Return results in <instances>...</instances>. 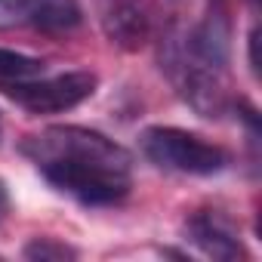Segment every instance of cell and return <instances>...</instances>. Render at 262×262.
<instances>
[{
	"label": "cell",
	"mask_w": 262,
	"mask_h": 262,
	"mask_svg": "<svg viewBox=\"0 0 262 262\" xmlns=\"http://www.w3.org/2000/svg\"><path fill=\"white\" fill-rule=\"evenodd\" d=\"M47 182L86 207L117 204L129 194L133 155L86 126H50L22 142Z\"/></svg>",
	"instance_id": "6da1fadb"
},
{
	"label": "cell",
	"mask_w": 262,
	"mask_h": 262,
	"mask_svg": "<svg viewBox=\"0 0 262 262\" xmlns=\"http://www.w3.org/2000/svg\"><path fill=\"white\" fill-rule=\"evenodd\" d=\"M164 68L170 80L176 83L179 96L201 114V117H219L228 105V90H225V68L201 59L191 53L182 40L179 31H173L164 40Z\"/></svg>",
	"instance_id": "7a4b0ae2"
},
{
	"label": "cell",
	"mask_w": 262,
	"mask_h": 262,
	"mask_svg": "<svg viewBox=\"0 0 262 262\" xmlns=\"http://www.w3.org/2000/svg\"><path fill=\"white\" fill-rule=\"evenodd\" d=\"M142 151L151 164L188 176H213L228 167V151L179 126H148L142 133Z\"/></svg>",
	"instance_id": "3957f363"
},
{
	"label": "cell",
	"mask_w": 262,
	"mask_h": 262,
	"mask_svg": "<svg viewBox=\"0 0 262 262\" xmlns=\"http://www.w3.org/2000/svg\"><path fill=\"white\" fill-rule=\"evenodd\" d=\"M96 86H99V77L93 71H68L47 80H25V77L7 80L0 90L31 114H59L86 102L96 93Z\"/></svg>",
	"instance_id": "277c9868"
},
{
	"label": "cell",
	"mask_w": 262,
	"mask_h": 262,
	"mask_svg": "<svg viewBox=\"0 0 262 262\" xmlns=\"http://www.w3.org/2000/svg\"><path fill=\"white\" fill-rule=\"evenodd\" d=\"M105 37L120 50H139L151 34L148 0H93Z\"/></svg>",
	"instance_id": "5b68a950"
},
{
	"label": "cell",
	"mask_w": 262,
	"mask_h": 262,
	"mask_svg": "<svg viewBox=\"0 0 262 262\" xmlns=\"http://www.w3.org/2000/svg\"><path fill=\"white\" fill-rule=\"evenodd\" d=\"M80 22L77 0H0V28H47L62 31Z\"/></svg>",
	"instance_id": "8992f818"
},
{
	"label": "cell",
	"mask_w": 262,
	"mask_h": 262,
	"mask_svg": "<svg viewBox=\"0 0 262 262\" xmlns=\"http://www.w3.org/2000/svg\"><path fill=\"white\" fill-rule=\"evenodd\" d=\"M185 234L201 253H207L213 259H237L244 253L234 222L219 210H198L185 222Z\"/></svg>",
	"instance_id": "52a82bcc"
},
{
	"label": "cell",
	"mask_w": 262,
	"mask_h": 262,
	"mask_svg": "<svg viewBox=\"0 0 262 262\" xmlns=\"http://www.w3.org/2000/svg\"><path fill=\"white\" fill-rule=\"evenodd\" d=\"M43 71V62L25 53H13V50H0V77L7 80H19V77H34Z\"/></svg>",
	"instance_id": "ba28073f"
},
{
	"label": "cell",
	"mask_w": 262,
	"mask_h": 262,
	"mask_svg": "<svg viewBox=\"0 0 262 262\" xmlns=\"http://www.w3.org/2000/svg\"><path fill=\"white\" fill-rule=\"evenodd\" d=\"M74 256H77V250L56 237H34L25 247V259H34V262H62V259H74Z\"/></svg>",
	"instance_id": "9c48e42d"
},
{
	"label": "cell",
	"mask_w": 262,
	"mask_h": 262,
	"mask_svg": "<svg viewBox=\"0 0 262 262\" xmlns=\"http://www.w3.org/2000/svg\"><path fill=\"white\" fill-rule=\"evenodd\" d=\"M7 210H10V191H7L4 179H0V219L7 216Z\"/></svg>",
	"instance_id": "30bf717a"
},
{
	"label": "cell",
	"mask_w": 262,
	"mask_h": 262,
	"mask_svg": "<svg viewBox=\"0 0 262 262\" xmlns=\"http://www.w3.org/2000/svg\"><path fill=\"white\" fill-rule=\"evenodd\" d=\"M0 129H4V120H0Z\"/></svg>",
	"instance_id": "8fae6325"
},
{
	"label": "cell",
	"mask_w": 262,
	"mask_h": 262,
	"mask_svg": "<svg viewBox=\"0 0 262 262\" xmlns=\"http://www.w3.org/2000/svg\"><path fill=\"white\" fill-rule=\"evenodd\" d=\"M0 259H4V256H0Z\"/></svg>",
	"instance_id": "7c38bea8"
}]
</instances>
